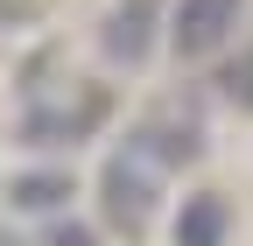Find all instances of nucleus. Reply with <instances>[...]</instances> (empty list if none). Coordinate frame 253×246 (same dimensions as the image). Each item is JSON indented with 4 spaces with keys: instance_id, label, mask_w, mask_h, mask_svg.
<instances>
[{
    "instance_id": "obj_2",
    "label": "nucleus",
    "mask_w": 253,
    "mask_h": 246,
    "mask_svg": "<svg viewBox=\"0 0 253 246\" xmlns=\"http://www.w3.org/2000/svg\"><path fill=\"white\" fill-rule=\"evenodd\" d=\"M239 14V0H176V28H169V42L176 56H204L225 42V28Z\"/></svg>"
},
{
    "instance_id": "obj_1",
    "label": "nucleus",
    "mask_w": 253,
    "mask_h": 246,
    "mask_svg": "<svg viewBox=\"0 0 253 246\" xmlns=\"http://www.w3.org/2000/svg\"><path fill=\"white\" fill-rule=\"evenodd\" d=\"M155 162L141 141H126V155H113L106 162V218L120 225V232H141L148 225V211H155Z\"/></svg>"
},
{
    "instance_id": "obj_7",
    "label": "nucleus",
    "mask_w": 253,
    "mask_h": 246,
    "mask_svg": "<svg viewBox=\"0 0 253 246\" xmlns=\"http://www.w3.org/2000/svg\"><path fill=\"white\" fill-rule=\"evenodd\" d=\"M49 246H91V232H84V225H63V232H56Z\"/></svg>"
},
{
    "instance_id": "obj_4",
    "label": "nucleus",
    "mask_w": 253,
    "mask_h": 246,
    "mask_svg": "<svg viewBox=\"0 0 253 246\" xmlns=\"http://www.w3.org/2000/svg\"><path fill=\"white\" fill-rule=\"evenodd\" d=\"M14 211H56L63 197H71V176H14Z\"/></svg>"
},
{
    "instance_id": "obj_3",
    "label": "nucleus",
    "mask_w": 253,
    "mask_h": 246,
    "mask_svg": "<svg viewBox=\"0 0 253 246\" xmlns=\"http://www.w3.org/2000/svg\"><path fill=\"white\" fill-rule=\"evenodd\" d=\"M176 246H225V197H218V190H197V197H183Z\"/></svg>"
},
{
    "instance_id": "obj_6",
    "label": "nucleus",
    "mask_w": 253,
    "mask_h": 246,
    "mask_svg": "<svg viewBox=\"0 0 253 246\" xmlns=\"http://www.w3.org/2000/svg\"><path fill=\"white\" fill-rule=\"evenodd\" d=\"M225 99L253 113V49H246V64H232V71H225Z\"/></svg>"
},
{
    "instance_id": "obj_5",
    "label": "nucleus",
    "mask_w": 253,
    "mask_h": 246,
    "mask_svg": "<svg viewBox=\"0 0 253 246\" xmlns=\"http://www.w3.org/2000/svg\"><path fill=\"white\" fill-rule=\"evenodd\" d=\"M106 49L126 56V64H141V49H148V36H141V7H126V14L106 28Z\"/></svg>"
}]
</instances>
